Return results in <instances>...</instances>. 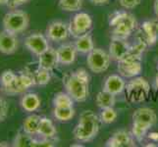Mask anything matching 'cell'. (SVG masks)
Wrapping results in <instances>:
<instances>
[{
	"label": "cell",
	"instance_id": "1",
	"mask_svg": "<svg viewBox=\"0 0 158 147\" xmlns=\"http://www.w3.org/2000/svg\"><path fill=\"white\" fill-rule=\"evenodd\" d=\"M63 84L67 93L74 101L84 102L89 97V76L85 69H78L75 72L66 74L63 78Z\"/></svg>",
	"mask_w": 158,
	"mask_h": 147
},
{
	"label": "cell",
	"instance_id": "2",
	"mask_svg": "<svg viewBox=\"0 0 158 147\" xmlns=\"http://www.w3.org/2000/svg\"><path fill=\"white\" fill-rule=\"evenodd\" d=\"M100 122V118L97 117L94 112L84 111L81 114L78 125L74 129L75 138L81 142H88L94 139L99 132Z\"/></svg>",
	"mask_w": 158,
	"mask_h": 147
},
{
	"label": "cell",
	"instance_id": "3",
	"mask_svg": "<svg viewBox=\"0 0 158 147\" xmlns=\"http://www.w3.org/2000/svg\"><path fill=\"white\" fill-rule=\"evenodd\" d=\"M137 20L135 16L125 11H116L109 19V27L112 37L127 39L137 29Z\"/></svg>",
	"mask_w": 158,
	"mask_h": 147
},
{
	"label": "cell",
	"instance_id": "4",
	"mask_svg": "<svg viewBox=\"0 0 158 147\" xmlns=\"http://www.w3.org/2000/svg\"><path fill=\"white\" fill-rule=\"evenodd\" d=\"M132 134L138 141H141L148 130L157 122V115L151 108L141 107L137 109L133 114Z\"/></svg>",
	"mask_w": 158,
	"mask_h": 147
},
{
	"label": "cell",
	"instance_id": "5",
	"mask_svg": "<svg viewBox=\"0 0 158 147\" xmlns=\"http://www.w3.org/2000/svg\"><path fill=\"white\" fill-rule=\"evenodd\" d=\"M30 19L26 12L22 10H13L3 17V29L12 34L18 35L25 31L29 27Z\"/></svg>",
	"mask_w": 158,
	"mask_h": 147
},
{
	"label": "cell",
	"instance_id": "6",
	"mask_svg": "<svg viewBox=\"0 0 158 147\" xmlns=\"http://www.w3.org/2000/svg\"><path fill=\"white\" fill-rule=\"evenodd\" d=\"M126 95L130 102L140 103L146 99L149 93V84L143 78H135L126 85Z\"/></svg>",
	"mask_w": 158,
	"mask_h": 147
},
{
	"label": "cell",
	"instance_id": "7",
	"mask_svg": "<svg viewBox=\"0 0 158 147\" xmlns=\"http://www.w3.org/2000/svg\"><path fill=\"white\" fill-rule=\"evenodd\" d=\"M110 54L100 48H94V50H91L86 58V63L89 70L95 74L105 72L110 66Z\"/></svg>",
	"mask_w": 158,
	"mask_h": 147
},
{
	"label": "cell",
	"instance_id": "8",
	"mask_svg": "<svg viewBox=\"0 0 158 147\" xmlns=\"http://www.w3.org/2000/svg\"><path fill=\"white\" fill-rule=\"evenodd\" d=\"M118 72L123 78H135L143 71L141 57L133 54L128 55L118 61Z\"/></svg>",
	"mask_w": 158,
	"mask_h": 147
},
{
	"label": "cell",
	"instance_id": "9",
	"mask_svg": "<svg viewBox=\"0 0 158 147\" xmlns=\"http://www.w3.org/2000/svg\"><path fill=\"white\" fill-rule=\"evenodd\" d=\"M68 27L70 35L78 39V37L89 32L92 28V19L89 14L80 12L71 19Z\"/></svg>",
	"mask_w": 158,
	"mask_h": 147
},
{
	"label": "cell",
	"instance_id": "10",
	"mask_svg": "<svg viewBox=\"0 0 158 147\" xmlns=\"http://www.w3.org/2000/svg\"><path fill=\"white\" fill-rule=\"evenodd\" d=\"M137 39L144 41L148 45H153L158 39V20L144 22L138 31Z\"/></svg>",
	"mask_w": 158,
	"mask_h": 147
},
{
	"label": "cell",
	"instance_id": "11",
	"mask_svg": "<svg viewBox=\"0 0 158 147\" xmlns=\"http://www.w3.org/2000/svg\"><path fill=\"white\" fill-rule=\"evenodd\" d=\"M25 45L31 53H34L36 56H40L41 53L49 48L47 37L41 34H39V32L27 36L25 39Z\"/></svg>",
	"mask_w": 158,
	"mask_h": 147
},
{
	"label": "cell",
	"instance_id": "12",
	"mask_svg": "<svg viewBox=\"0 0 158 147\" xmlns=\"http://www.w3.org/2000/svg\"><path fill=\"white\" fill-rule=\"evenodd\" d=\"M46 37L51 41L60 42L68 39L69 27L61 21H53L46 28Z\"/></svg>",
	"mask_w": 158,
	"mask_h": 147
},
{
	"label": "cell",
	"instance_id": "13",
	"mask_svg": "<svg viewBox=\"0 0 158 147\" xmlns=\"http://www.w3.org/2000/svg\"><path fill=\"white\" fill-rule=\"evenodd\" d=\"M130 48L131 45L126 39L112 37L110 44H109V54H110L111 59L116 60L118 62L128 55Z\"/></svg>",
	"mask_w": 158,
	"mask_h": 147
},
{
	"label": "cell",
	"instance_id": "14",
	"mask_svg": "<svg viewBox=\"0 0 158 147\" xmlns=\"http://www.w3.org/2000/svg\"><path fill=\"white\" fill-rule=\"evenodd\" d=\"M108 147H134L135 146V137L126 130H118L106 141Z\"/></svg>",
	"mask_w": 158,
	"mask_h": 147
},
{
	"label": "cell",
	"instance_id": "15",
	"mask_svg": "<svg viewBox=\"0 0 158 147\" xmlns=\"http://www.w3.org/2000/svg\"><path fill=\"white\" fill-rule=\"evenodd\" d=\"M18 48V39L15 34L7 31L0 32V52L6 55L13 54Z\"/></svg>",
	"mask_w": 158,
	"mask_h": 147
},
{
	"label": "cell",
	"instance_id": "16",
	"mask_svg": "<svg viewBox=\"0 0 158 147\" xmlns=\"http://www.w3.org/2000/svg\"><path fill=\"white\" fill-rule=\"evenodd\" d=\"M57 55L59 64L61 65H71L75 62L76 57H77V49L75 44L71 43H65V44L60 45L57 49Z\"/></svg>",
	"mask_w": 158,
	"mask_h": 147
},
{
	"label": "cell",
	"instance_id": "17",
	"mask_svg": "<svg viewBox=\"0 0 158 147\" xmlns=\"http://www.w3.org/2000/svg\"><path fill=\"white\" fill-rule=\"evenodd\" d=\"M59 64L58 55L56 49L48 48L46 51L41 53L39 56V67L51 71L54 68H56Z\"/></svg>",
	"mask_w": 158,
	"mask_h": 147
},
{
	"label": "cell",
	"instance_id": "18",
	"mask_svg": "<svg viewBox=\"0 0 158 147\" xmlns=\"http://www.w3.org/2000/svg\"><path fill=\"white\" fill-rule=\"evenodd\" d=\"M126 88V83L122 76L120 75H111L106 78L104 84H103V89L110 92V93L117 95L125 89Z\"/></svg>",
	"mask_w": 158,
	"mask_h": 147
},
{
	"label": "cell",
	"instance_id": "19",
	"mask_svg": "<svg viewBox=\"0 0 158 147\" xmlns=\"http://www.w3.org/2000/svg\"><path fill=\"white\" fill-rule=\"evenodd\" d=\"M40 98L36 93L30 92V93L24 94V96L21 98V107L26 112L31 113L36 111L40 107Z\"/></svg>",
	"mask_w": 158,
	"mask_h": 147
},
{
	"label": "cell",
	"instance_id": "20",
	"mask_svg": "<svg viewBox=\"0 0 158 147\" xmlns=\"http://www.w3.org/2000/svg\"><path fill=\"white\" fill-rule=\"evenodd\" d=\"M37 134L42 138H54L56 137L57 130L50 119L46 117L41 118Z\"/></svg>",
	"mask_w": 158,
	"mask_h": 147
},
{
	"label": "cell",
	"instance_id": "21",
	"mask_svg": "<svg viewBox=\"0 0 158 147\" xmlns=\"http://www.w3.org/2000/svg\"><path fill=\"white\" fill-rule=\"evenodd\" d=\"M75 46L77 51L80 53H89L91 50L94 49V39L90 35L86 34L80 37H78L77 40L75 42Z\"/></svg>",
	"mask_w": 158,
	"mask_h": 147
},
{
	"label": "cell",
	"instance_id": "22",
	"mask_svg": "<svg viewBox=\"0 0 158 147\" xmlns=\"http://www.w3.org/2000/svg\"><path fill=\"white\" fill-rule=\"evenodd\" d=\"M95 102L97 106L101 109H105V108H110V107H114L116 103V98L115 95L110 93L104 89H102L101 91H99L96 95L95 98Z\"/></svg>",
	"mask_w": 158,
	"mask_h": 147
},
{
	"label": "cell",
	"instance_id": "23",
	"mask_svg": "<svg viewBox=\"0 0 158 147\" xmlns=\"http://www.w3.org/2000/svg\"><path fill=\"white\" fill-rule=\"evenodd\" d=\"M41 117L35 114L27 117L23 123V130L31 135H35L39 133V127Z\"/></svg>",
	"mask_w": 158,
	"mask_h": 147
},
{
	"label": "cell",
	"instance_id": "24",
	"mask_svg": "<svg viewBox=\"0 0 158 147\" xmlns=\"http://www.w3.org/2000/svg\"><path fill=\"white\" fill-rule=\"evenodd\" d=\"M1 89L4 93H6L8 95H16V94L25 93V92L28 90V88H27L23 84V83H22L19 75H17L16 79L9 85L5 86V88H2Z\"/></svg>",
	"mask_w": 158,
	"mask_h": 147
},
{
	"label": "cell",
	"instance_id": "25",
	"mask_svg": "<svg viewBox=\"0 0 158 147\" xmlns=\"http://www.w3.org/2000/svg\"><path fill=\"white\" fill-rule=\"evenodd\" d=\"M35 142H36V139L32 137V135L23 132V133H19L15 137V138L13 140V146H15V147H28V146L35 147Z\"/></svg>",
	"mask_w": 158,
	"mask_h": 147
},
{
	"label": "cell",
	"instance_id": "26",
	"mask_svg": "<svg viewBox=\"0 0 158 147\" xmlns=\"http://www.w3.org/2000/svg\"><path fill=\"white\" fill-rule=\"evenodd\" d=\"M53 115L60 122H68L75 116L74 107H54Z\"/></svg>",
	"mask_w": 158,
	"mask_h": 147
},
{
	"label": "cell",
	"instance_id": "27",
	"mask_svg": "<svg viewBox=\"0 0 158 147\" xmlns=\"http://www.w3.org/2000/svg\"><path fill=\"white\" fill-rule=\"evenodd\" d=\"M54 107H73L74 99L68 93L59 92L53 98Z\"/></svg>",
	"mask_w": 158,
	"mask_h": 147
},
{
	"label": "cell",
	"instance_id": "28",
	"mask_svg": "<svg viewBox=\"0 0 158 147\" xmlns=\"http://www.w3.org/2000/svg\"><path fill=\"white\" fill-rule=\"evenodd\" d=\"M59 8L67 12H76L81 10L83 0H59Z\"/></svg>",
	"mask_w": 158,
	"mask_h": 147
},
{
	"label": "cell",
	"instance_id": "29",
	"mask_svg": "<svg viewBox=\"0 0 158 147\" xmlns=\"http://www.w3.org/2000/svg\"><path fill=\"white\" fill-rule=\"evenodd\" d=\"M50 71L42 69L39 67V70L34 74L35 80V84L39 85H45L50 81L51 76H50Z\"/></svg>",
	"mask_w": 158,
	"mask_h": 147
},
{
	"label": "cell",
	"instance_id": "30",
	"mask_svg": "<svg viewBox=\"0 0 158 147\" xmlns=\"http://www.w3.org/2000/svg\"><path fill=\"white\" fill-rule=\"evenodd\" d=\"M118 117L117 111L114 109V107L110 108H105L102 109V111L100 113V121L104 124H112L116 121V119Z\"/></svg>",
	"mask_w": 158,
	"mask_h": 147
},
{
	"label": "cell",
	"instance_id": "31",
	"mask_svg": "<svg viewBox=\"0 0 158 147\" xmlns=\"http://www.w3.org/2000/svg\"><path fill=\"white\" fill-rule=\"evenodd\" d=\"M16 77H17V75L13 71L11 70L4 71L1 74V76H0V85H1V88L9 85L16 79Z\"/></svg>",
	"mask_w": 158,
	"mask_h": 147
},
{
	"label": "cell",
	"instance_id": "32",
	"mask_svg": "<svg viewBox=\"0 0 158 147\" xmlns=\"http://www.w3.org/2000/svg\"><path fill=\"white\" fill-rule=\"evenodd\" d=\"M8 115V104L5 99L0 97V123L3 122Z\"/></svg>",
	"mask_w": 158,
	"mask_h": 147
},
{
	"label": "cell",
	"instance_id": "33",
	"mask_svg": "<svg viewBox=\"0 0 158 147\" xmlns=\"http://www.w3.org/2000/svg\"><path fill=\"white\" fill-rule=\"evenodd\" d=\"M120 5L125 9H134L140 4L141 0H119Z\"/></svg>",
	"mask_w": 158,
	"mask_h": 147
},
{
	"label": "cell",
	"instance_id": "34",
	"mask_svg": "<svg viewBox=\"0 0 158 147\" xmlns=\"http://www.w3.org/2000/svg\"><path fill=\"white\" fill-rule=\"evenodd\" d=\"M55 143L54 138H42L40 140H36L35 147H53L56 145Z\"/></svg>",
	"mask_w": 158,
	"mask_h": 147
},
{
	"label": "cell",
	"instance_id": "35",
	"mask_svg": "<svg viewBox=\"0 0 158 147\" xmlns=\"http://www.w3.org/2000/svg\"><path fill=\"white\" fill-rule=\"evenodd\" d=\"M28 1H29V0H8L7 5H8L9 8L15 9V8L21 6V5L25 4L26 2H28Z\"/></svg>",
	"mask_w": 158,
	"mask_h": 147
},
{
	"label": "cell",
	"instance_id": "36",
	"mask_svg": "<svg viewBox=\"0 0 158 147\" xmlns=\"http://www.w3.org/2000/svg\"><path fill=\"white\" fill-rule=\"evenodd\" d=\"M90 2L95 5H105L108 4L109 0H90Z\"/></svg>",
	"mask_w": 158,
	"mask_h": 147
},
{
	"label": "cell",
	"instance_id": "37",
	"mask_svg": "<svg viewBox=\"0 0 158 147\" xmlns=\"http://www.w3.org/2000/svg\"><path fill=\"white\" fill-rule=\"evenodd\" d=\"M148 138L154 140V141H158V133H149Z\"/></svg>",
	"mask_w": 158,
	"mask_h": 147
},
{
	"label": "cell",
	"instance_id": "38",
	"mask_svg": "<svg viewBox=\"0 0 158 147\" xmlns=\"http://www.w3.org/2000/svg\"><path fill=\"white\" fill-rule=\"evenodd\" d=\"M154 12H155V15L158 17V0H155L154 1Z\"/></svg>",
	"mask_w": 158,
	"mask_h": 147
},
{
	"label": "cell",
	"instance_id": "39",
	"mask_svg": "<svg viewBox=\"0 0 158 147\" xmlns=\"http://www.w3.org/2000/svg\"><path fill=\"white\" fill-rule=\"evenodd\" d=\"M7 1H8V0H0V4H2V5H7Z\"/></svg>",
	"mask_w": 158,
	"mask_h": 147
},
{
	"label": "cell",
	"instance_id": "40",
	"mask_svg": "<svg viewBox=\"0 0 158 147\" xmlns=\"http://www.w3.org/2000/svg\"><path fill=\"white\" fill-rule=\"evenodd\" d=\"M155 84H156V86L158 88V73L156 75V78H155Z\"/></svg>",
	"mask_w": 158,
	"mask_h": 147
},
{
	"label": "cell",
	"instance_id": "41",
	"mask_svg": "<svg viewBox=\"0 0 158 147\" xmlns=\"http://www.w3.org/2000/svg\"><path fill=\"white\" fill-rule=\"evenodd\" d=\"M157 71H158V65H157Z\"/></svg>",
	"mask_w": 158,
	"mask_h": 147
}]
</instances>
